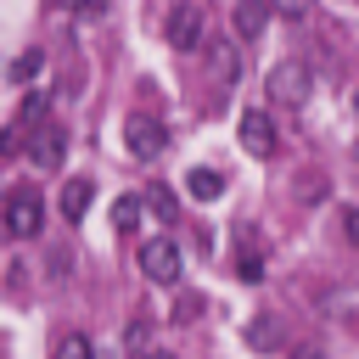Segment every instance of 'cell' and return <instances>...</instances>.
Returning <instances> with one entry per match:
<instances>
[{"mask_svg": "<svg viewBox=\"0 0 359 359\" xmlns=\"http://www.w3.org/2000/svg\"><path fill=\"white\" fill-rule=\"evenodd\" d=\"M140 269H146L151 286H180V269H185L180 241H174V236H146V241H140Z\"/></svg>", "mask_w": 359, "mask_h": 359, "instance_id": "1", "label": "cell"}, {"mask_svg": "<svg viewBox=\"0 0 359 359\" xmlns=\"http://www.w3.org/2000/svg\"><path fill=\"white\" fill-rule=\"evenodd\" d=\"M309 90H314L309 62H275V67H269V101H275V107H303Z\"/></svg>", "mask_w": 359, "mask_h": 359, "instance_id": "2", "label": "cell"}, {"mask_svg": "<svg viewBox=\"0 0 359 359\" xmlns=\"http://www.w3.org/2000/svg\"><path fill=\"white\" fill-rule=\"evenodd\" d=\"M123 146H129V157H135V163H157V157L168 151V129H163L157 118L135 112V118L123 123Z\"/></svg>", "mask_w": 359, "mask_h": 359, "instance_id": "3", "label": "cell"}, {"mask_svg": "<svg viewBox=\"0 0 359 359\" xmlns=\"http://www.w3.org/2000/svg\"><path fill=\"white\" fill-rule=\"evenodd\" d=\"M39 224H45V208H39L34 196H22V191H17V196L6 202V213H0V230H6L11 241H28V236H39Z\"/></svg>", "mask_w": 359, "mask_h": 359, "instance_id": "4", "label": "cell"}, {"mask_svg": "<svg viewBox=\"0 0 359 359\" xmlns=\"http://www.w3.org/2000/svg\"><path fill=\"white\" fill-rule=\"evenodd\" d=\"M236 129H241V146H247L252 157H269V151L280 146V135H275V123H269V112H264V107H247Z\"/></svg>", "mask_w": 359, "mask_h": 359, "instance_id": "5", "label": "cell"}, {"mask_svg": "<svg viewBox=\"0 0 359 359\" xmlns=\"http://www.w3.org/2000/svg\"><path fill=\"white\" fill-rule=\"evenodd\" d=\"M168 45L174 50H202V6H174L168 11Z\"/></svg>", "mask_w": 359, "mask_h": 359, "instance_id": "6", "label": "cell"}, {"mask_svg": "<svg viewBox=\"0 0 359 359\" xmlns=\"http://www.w3.org/2000/svg\"><path fill=\"white\" fill-rule=\"evenodd\" d=\"M28 157H34L39 168H62V157H67V129H62V123H45V129H34V140H28Z\"/></svg>", "mask_w": 359, "mask_h": 359, "instance_id": "7", "label": "cell"}, {"mask_svg": "<svg viewBox=\"0 0 359 359\" xmlns=\"http://www.w3.org/2000/svg\"><path fill=\"white\" fill-rule=\"evenodd\" d=\"M90 202H95V180H62V196H56V208H62V219H84L90 213Z\"/></svg>", "mask_w": 359, "mask_h": 359, "instance_id": "8", "label": "cell"}, {"mask_svg": "<svg viewBox=\"0 0 359 359\" xmlns=\"http://www.w3.org/2000/svg\"><path fill=\"white\" fill-rule=\"evenodd\" d=\"M230 22H236V34H241V39H252V34H264V28H269V6H264V0H241V6L230 11Z\"/></svg>", "mask_w": 359, "mask_h": 359, "instance_id": "9", "label": "cell"}, {"mask_svg": "<svg viewBox=\"0 0 359 359\" xmlns=\"http://www.w3.org/2000/svg\"><path fill=\"white\" fill-rule=\"evenodd\" d=\"M185 191H191L196 202H219V196H224V174H219V168H191V174H185Z\"/></svg>", "mask_w": 359, "mask_h": 359, "instance_id": "10", "label": "cell"}, {"mask_svg": "<svg viewBox=\"0 0 359 359\" xmlns=\"http://www.w3.org/2000/svg\"><path fill=\"white\" fill-rule=\"evenodd\" d=\"M56 359H95V348H90L84 331H67V337L56 342Z\"/></svg>", "mask_w": 359, "mask_h": 359, "instance_id": "11", "label": "cell"}, {"mask_svg": "<svg viewBox=\"0 0 359 359\" xmlns=\"http://www.w3.org/2000/svg\"><path fill=\"white\" fill-rule=\"evenodd\" d=\"M146 342H151V325H146V320H129V325H123V348H129V353H140V359H146V353H151V348H146Z\"/></svg>", "mask_w": 359, "mask_h": 359, "instance_id": "12", "label": "cell"}, {"mask_svg": "<svg viewBox=\"0 0 359 359\" xmlns=\"http://www.w3.org/2000/svg\"><path fill=\"white\" fill-rule=\"evenodd\" d=\"M331 185H325V174H297V202H320Z\"/></svg>", "mask_w": 359, "mask_h": 359, "instance_id": "13", "label": "cell"}, {"mask_svg": "<svg viewBox=\"0 0 359 359\" xmlns=\"http://www.w3.org/2000/svg\"><path fill=\"white\" fill-rule=\"evenodd\" d=\"M146 208H151L163 224H174V196H168V191H146Z\"/></svg>", "mask_w": 359, "mask_h": 359, "instance_id": "14", "label": "cell"}, {"mask_svg": "<svg viewBox=\"0 0 359 359\" xmlns=\"http://www.w3.org/2000/svg\"><path fill=\"white\" fill-rule=\"evenodd\" d=\"M196 314H202V297H196V292H180V297H174V314H168V320H196Z\"/></svg>", "mask_w": 359, "mask_h": 359, "instance_id": "15", "label": "cell"}, {"mask_svg": "<svg viewBox=\"0 0 359 359\" xmlns=\"http://www.w3.org/2000/svg\"><path fill=\"white\" fill-rule=\"evenodd\" d=\"M247 342H252V348H269V342H280V325H264V320H258V325L247 331Z\"/></svg>", "mask_w": 359, "mask_h": 359, "instance_id": "16", "label": "cell"}, {"mask_svg": "<svg viewBox=\"0 0 359 359\" xmlns=\"http://www.w3.org/2000/svg\"><path fill=\"white\" fill-rule=\"evenodd\" d=\"M241 280H264V258L258 252H241Z\"/></svg>", "mask_w": 359, "mask_h": 359, "instance_id": "17", "label": "cell"}, {"mask_svg": "<svg viewBox=\"0 0 359 359\" xmlns=\"http://www.w3.org/2000/svg\"><path fill=\"white\" fill-rule=\"evenodd\" d=\"M11 151H22V123H11V129L0 135V157H11Z\"/></svg>", "mask_w": 359, "mask_h": 359, "instance_id": "18", "label": "cell"}, {"mask_svg": "<svg viewBox=\"0 0 359 359\" xmlns=\"http://www.w3.org/2000/svg\"><path fill=\"white\" fill-rule=\"evenodd\" d=\"M342 236L348 247H359V208H342Z\"/></svg>", "mask_w": 359, "mask_h": 359, "instance_id": "19", "label": "cell"}, {"mask_svg": "<svg viewBox=\"0 0 359 359\" xmlns=\"http://www.w3.org/2000/svg\"><path fill=\"white\" fill-rule=\"evenodd\" d=\"M112 219H118V224H129V219H140V202H135V196H123V202L112 208Z\"/></svg>", "mask_w": 359, "mask_h": 359, "instance_id": "20", "label": "cell"}, {"mask_svg": "<svg viewBox=\"0 0 359 359\" xmlns=\"http://www.w3.org/2000/svg\"><path fill=\"white\" fill-rule=\"evenodd\" d=\"M292 359H325L320 348H292Z\"/></svg>", "mask_w": 359, "mask_h": 359, "instance_id": "21", "label": "cell"}, {"mask_svg": "<svg viewBox=\"0 0 359 359\" xmlns=\"http://www.w3.org/2000/svg\"><path fill=\"white\" fill-rule=\"evenodd\" d=\"M146 359H174V353H163V348H151V353H146Z\"/></svg>", "mask_w": 359, "mask_h": 359, "instance_id": "22", "label": "cell"}, {"mask_svg": "<svg viewBox=\"0 0 359 359\" xmlns=\"http://www.w3.org/2000/svg\"><path fill=\"white\" fill-rule=\"evenodd\" d=\"M353 112H359V95H353Z\"/></svg>", "mask_w": 359, "mask_h": 359, "instance_id": "23", "label": "cell"}]
</instances>
